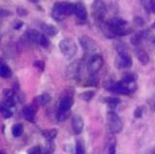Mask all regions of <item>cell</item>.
<instances>
[{
	"label": "cell",
	"instance_id": "obj_15",
	"mask_svg": "<svg viewBox=\"0 0 155 154\" xmlns=\"http://www.w3.org/2000/svg\"><path fill=\"white\" fill-rule=\"evenodd\" d=\"M75 15H76L79 19H85L87 18V12H86L85 7L83 6V4H82V3L76 4Z\"/></svg>",
	"mask_w": 155,
	"mask_h": 154
},
{
	"label": "cell",
	"instance_id": "obj_30",
	"mask_svg": "<svg viewBox=\"0 0 155 154\" xmlns=\"http://www.w3.org/2000/svg\"><path fill=\"white\" fill-rule=\"evenodd\" d=\"M109 154H116V144H112L109 145Z\"/></svg>",
	"mask_w": 155,
	"mask_h": 154
},
{
	"label": "cell",
	"instance_id": "obj_24",
	"mask_svg": "<svg viewBox=\"0 0 155 154\" xmlns=\"http://www.w3.org/2000/svg\"><path fill=\"white\" fill-rule=\"evenodd\" d=\"M85 149L82 141H78L76 144V154H85Z\"/></svg>",
	"mask_w": 155,
	"mask_h": 154
},
{
	"label": "cell",
	"instance_id": "obj_7",
	"mask_svg": "<svg viewBox=\"0 0 155 154\" xmlns=\"http://www.w3.org/2000/svg\"><path fill=\"white\" fill-rule=\"evenodd\" d=\"M107 13V7L103 0H95L92 5V15L96 21H103Z\"/></svg>",
	"mask_w": 155,
	"mask_h": 154
},
{
	"label": "cell",
	"instance_id": "obj_31",
	"mask_svg": "<svg viewBox=\"0 0 155 154\" xmlns=\"http://www.w3.org/2000/svg\"><path fill=\"white\" fill-rule=\"evenodd\" d=\"M135 22H136L137 24H139V25H142V24H144V21H142V18H139V17L135 18Z\"/></svg>",
	"mask_w": 155,
	"mask_h": 154
},
{
	"label": "cell",
	"instance_id": "obj_1",
	"mask_svg": "<svg viewBox=\"0 0 155 154\" xmlns=\"http://www.w3.org/2000/svg\"><path fill=\"white\" fill-rule=\"evenodd\" d=\"M76 10V4L69 2H58L55 3L53 7V17L55 19L61 18L62 16H69L75 14Z\"/></svg>",
	"mask_w": 155,
	"mask_h": 154
},
{
	"label": "cell",
	"instance_id": "obj_33",
	"mask_svg": "<svg viewBox=\"0 0 155 154\" xmlns=\"http://www.w3.org/2000/svg\"><path fill=\"white\" fill-rule=\"evenodd\" d=\"M23 24V23L22 21H18V22H16L15 23V25H14V28L15 29H19L22 27V25Z\"/></svg>",
	"mask_w": 155,
	"mask_h": 154
},
{
	"label": "cell",
	"instance_id": "obj_37",
	"mask_svg": "<svg viewBox=\"0 0 155 154\" xmlns=\"http://www.w3.org/2000/svg\"><path fill=\"white\" fill-rule=\"evenodd\" d=\"M152 42H153V44H155V37H154V39H153V41H152Z\"/></svg>",
	"mask_w": 155,
	"mask_h": 154
},
{
	"label": "cell",
	"instance_id": "obj_6",
	"mask_svg": "<svg viewBox=\"0 0 155 154\" xmlns=\"http://www.w3.org/2000/svg\"><path fill=\"white\" fill-rule=\"evenodd\" d=\"M103 63H104V60H103V57L102 55L100 54H92L91 57L88 59L87 61V70L90 74H95L97 73L99 70L102 68L103 66Z\"/></svg>",
	"mask_w": 155,
	"mask_h": 154
},
{
	"label": "cell",
	"instance_id": "obj_32",
	"mask_svg": "<svg viewBox=\"0 0 155 154\" xmlns=\"http://www.w3.org/2000/svg\"><path fill=\"white\" fill-rule=\"evenodd\" d=\"M18 14L19 16H26L27 15V11L25 9H18Z\"/></svg>",
	"mask_w": 155,
	"mask_h": 154
},
{
	"label": "cell",
	"instance_id": "obj_35",
	"mask_svg": "<svg viewBox=\"0 0 155 154\" xmlns=\"http://www.w3.org/2000/svg\"><path fill=\"white\" fill-rule=\"evenodd\" d=\"M150 104H151V107L153 108V110H155V96L153 97V99L151 100V102H150Z\"/></svg>",
	"mask_w": 155,
	"mask_h": 154
},
{
	"label": "cell",
	"instance_id": "obj_28",
	"mask_svg": "<svg viewBox=\"0 0 155 154\" xmlns=\"http://www.w3.org/2000/svg\"><path fill=\"white\" fill-rule=\"evenodd\" d=\"M148 9L152 13H155V0H149L148 1Z\"/></svg>",
	"mask_w": 155,
	"mask_h": 154
},
{
	"label": "cell",
	"instance_id": "obj_4",
	"mask_svg": "<svg viewBox=\"0 0 155 154\" xmlns=\"http://www.w3.org/2000/svg\"><path fill=\"white\" fill-rule=\"evenodd\" d=\"M25 37L28 39L29 41L36 43V44L42 46V47H45V48H47V47L50 45V41L46 35L40 33L39 31L35 30V29L27 30L25 32Z\"/></svg>",
	"mask_w": 155,
	"mask_h": 154
},
{
	"label": "cell",
	"instance_id": "obj_26",
	"mask_svg": "<svg viewBox=\"0 0 155 154\" xmlns=\"http://www.w3.org/2000/svg\"><path fill=\"white\" fill-rule=\"evenodd\" d=\"M41 152H42L41 147H31L30 149H28L27 154H41Z\"/></svg>",
	"mask_w": 155,
	"mask_h": 154
},
{
	"label": "cell",
	"instance_id": "obj_14",
	"mask_svg": "<svg viewBox=\"0 0 155 154\" xmlns=\"http://www.w3.org/2000/svg\"><path fill=\"white\" fill-rule=\"evenodd\" d=\"M22 114L24 118L29 122H33L34 121V117H35V110L32 106H26L23 108L22 110Z\"/></svg>",
	"mask_w": 155,
	"mask_h": 154
},
{
	"label": "cell",
	"instance_id": "obj_21",
	"mask_svg": "<svg viewBox=\"0 0 155 154\" xmlns=\"http://www.w3.org/2000/svg\"><path fill=\"white\" fill-rule=\"evenodd\" d=\"M106 103L108 104L111 108H116V107L120 103V100L118 99L116 97H109V98H106L105 99Z\"/></svg>",
	"mask_w": 155,
	"mask_h": 154
},
{
	"label": "cell",
	"instance_id": "obj_3",
	"mask_svg": "<svg viewBox=\"0 0 155 154\" xmlns=\"http://www.w3.org/2000/svg\"><path fill=\"white\" fill-rule=\"evenodd\" d=\"M107 124H108L109 130L113 134L119 133L123 127L120 117L114 112H109L107 113Z\"/></svg>",
	"mask_w": 155,
	"mask_h": 154
},
{
	"label": "cell",
	"instance_id": "obj_10",
	"mask_svg": "<svg viewBox=\"0 0 155 154\" xmlns=\"http://www.w3.org/2000/svg\"><path fill=\"white\" fill-rule=\"evenodd\" d=\"M40 27L43 30V32L47 36H55L58 33V29L54 25L49 24V23H41Z\"/></svg>",
	"mask_w": 155,
	"mask_h": 154
},
{
	"label": "cell",
	"instance_id": "obj_8",
	"mask_svg": "<svg viewBox=\"0 0 155 154\" xmlns=\"http://www.w3.org/2000/svg\"><path fill=\"white\" fill-rule=\"evenodd\" d=\"M116 65L119 68L127 69L132 66V58L125 50H118V56L116 59Z\"/></svg>",
	"mask_w": 155,
	"mask_h": 154
},
{
	"label": "cell",
	"instance_id": "obj_2",
	"mask_svg": "<svg viewBox=\"0 0 155 154\" xmlns=\"http://www.w3.org/2000/svg\"><path fill=\"white\" fill-rule=\"evenodd\" d=\"M59 49H60V51L62 53V54L67 59H71L73 58L77 53V45L73 39L70 38H65L59 42Z\"/></svg>",
	"mask_w": 155,
	"mask_h": 154
},
{
	"label": "cell",
	"instance_id": "obj_13",
	"mask_svg": "<svg viewBox=\"0 0 155 154\" xmlns=\"http://www.w3.org/2000/svg\"><path fill=\"white\" fill-rule=\"evenodd\" d=\"M148 37V31H141L137 34H135L134 36L131 38V43L133 45L137 46V45H140L141 43L145 40V38Z\"/></svg>",
	"mask_w": 155,
	"mask_h": 154
},
{
	"label": "cell",
	"instance_id": "obj_22",
	"mask_svg": "<svg viewBox=\"0 0 155 154\" xmlns=\"http://www.w3.org/2000/svg\"><path fill=\"white\" fill-rule=\"evenodd\" d=\"M93 97H94V91H91V90L82 92L81 95H79V98L82 99L83 101H90Z\"/></svg>",
	"mask_w": 155,
	"mask_h": 154
},
{
	"label": "cell",
	"instance_id": "obj_18",
	"mask_svg": "<svg viewBox=\"0 0 155 154\" xmlns=\"http://www.w3.org/2000/svg\"><path fill=\"white\" fill-rule=\"evenodd\" d=\"M23 133V126L22 124L21 123H17L13 125V127H12V134H13V136L18 138V137H21Z\"/></svg>",
	"mask_w": 155,
	"mask_h": 154
},
{
	"label": "cell",
	"instance_id": "obj_5",
	"mask_svg": "<svg viewBox=\"0 0 155 154\" xmlns=\"http://www.w3.org/2000/svg\"><path fill=\"white\" fill-rule=\"evenodd\" d=\"M79 44H81L82 48L85 53H90V54H96L99 49L97 43L88 36L79 37Z\"/></svg>",
	"mask_w": 155,
	"mask_h": 154
},
{
	"label": "cell",
	"instance_id": "obj_34",
	"mask_svg": "<svg viewBox=\"0 0 155 154\" xmlns=\"http://www.w3.org/2000/svg\"><path fill=\"white\" fill-rule=\"evenodd\" d=\"M5 15H12L10 12H5V10H1V17H4Z\"/></svg>",
	"mask_w": 155,
	"mask_h": 154
},
{
	"label": "cell",
	"instance_id": "obj_29",
	"mask_svg": "<svg viewBox=\"0 0 155 154\" xmlns=\"http://www.w3.org/2000/svg\"><path fill=\"white\" fill-rule=\"evenodd\" d=\"M142 108H137L136 110H135V113H134L135 117L140 118L142 116Z\"/></svg>",
	"mask_w": 155,
	"mask_h": 154
},
{
	"label": "cell",
	"instance_id": "obj_36",
	"mask_svg": "<svg viewBox=\"0 0 155 154\" xmlns=\"http://www.w3.org/2000/svg\"><path fill=\"white\" fill-rule=\"evenodd\" d=\"M28 1H30V2H33V3H36V2H38L39 0H28Z\"/></svg>",
	"mask_w": 155,
	"mask_h": 154
},
{
	"label": "cell",
	"instance_id": "obj_9",
	"mask_svg": "<svg viewBox=\"0 0 155 154\" xmlns=\"http://www.w3.org/2000/svg\"><path fill=\"white\" fill-rule=\"evenodd\" d=\"M83 126H85V123H83V119L81 115L75 114L72 116V128L75 133L81 134L83 129Z\"/></svg>",
	"mask_w": 155,
	"mask_h": 154
},
{
	"label": "cell",
	"instance_id": "obj_12",
	"mask_svg": "<svg viewBox=\"0 0 155 154\" xmlns=\"http://www.w3.org/2000/svg\"><path fill=\"white\" fill-rule=\"evenodd\" d=\"M135 53H136L138 60L140 61L142 64L146 65L149 62V55L145 50H142V49H137L136 51H135Z\"/></svg>",
	"mask_w": 155,
	"mask_h": 154
},
{
	"label": "cell",
	"instance_id": "obj_11",
	"mask_svg": "<svg viewBox=\"0 0 155 154\" xmlns=\"http://www.w3.org/2000/svg\"><path fill=\"white\" fill-rule=\"evenodd\" d=\"M74 104V100L72 97L66 96L60 101V104H59V110H62V112H68V110L72 108V106Z\"/></svg>",
	"mask_w": 155,
	"mask_h": 154
},
{
	"label": "cell",
	"instance_id": "obj_20",
	"mask_svg": "<svg viewBox=\"0 0 155 154\" xmlns=\"http://www.w3.org/2000/svg\"><path fill=\"white\" fill-rule=\"evenodd\" d=\"M0 76L2 78H10L12 76V71L11 69L5 64H2L0 66Z\"/></svg>",
	"mask_w": 155,
	"mask_h": 154
},
{
	"label": "cell",
	"instance_id": "obj_23",
	"mask_svg": "<svg viewBox=\"0 0 155 154\" xmlns=\"http://www.w3.org/2000/svg\"><path fill=\"white\" fill-rule=\"evenodd\" d=\"M1 114L4 118H10L12 115H13V113H12V110H10V108H8V107H5V106H2L1 105Z\"/></svg>",
	"mask_w": 155,
	"mask_h": 154
},
{
	"label": "cell",
	"instance_id": "obj_27",
	"mask_svg": "<svg viewBox=\"0 0 155 154\" xmlns=\"http://www.w3.org/2000/svg\"><path fill=\"white\" fill-rule=\"evenodd\" d=\"M3 95L5 98H11L14 97V91L11 89H4L3 90Z\"/></svg>",
	"mask_w": 155,
	"mask_h": 154
},
{
	"label": "cell",
	"instance_id": "obj_25",
	"mask_svg": "<svg viewBox=\"0 0 155 154\" xmlns=\"http://www.w3.org/2000/svg\"><path fill=\"white\" fill-rule=\"evenodd\" d=\"M67 117H68V112H62V110H59V112L57 113V119L59 121L65 120Z\"/></svg>",
	"mask_w": 155,
	"mask_h": 154
},
{
	"label": "cell",
	"instance_id": "obj_38",
	"mask_svg": "<svg viewBox=\"0 0 155 154\" xmlns=\"http://www.w3.org/2000/svg\"><path fill=\"white\" fill-rule=\"evenodd\" d=\"M152 27H154V28H155V22H154L153 24H152Z\"/></svg>",
	"mask_w": 155,
	"mask_h": 154
},
{
	"label": "cell",
	"instance_id": "obj_16",
	"mask_svg": "<svg viewBox=\"0 0 155 154\" xmlns=\"http://www.w3.org/2000/svg\"><path fill=\"white\" fill-rule=\"evenodd\" d=\"M50 99H51V97H50V94L43 93V94H41V95L35 97L34 103L38 106H44V105L47 104V103H50Z\"/></svg>",
	"mask_w": 155,
	"mask_h": 154
},
{
	"label": "cell",
	"instance_id": "obj_19",
	"mask_svg": "<svg viewBox=\"0 0 155 154\" xmlns=\"http://www.w3.org/2000/svg\"><path fill=\"white\" fill-rule=\"evenodd\" d=\"M57 135V130L56 129H50L46 130V131L43 132V136L45 137V139L51 141Z\"/></svg>",
	"mask_w": 155,
	"mask_h": 154
},
{
	"label": "cell",
	"instance_id": "obj_39",
	"mask_svg": "<svg viewBox=\"0 0 155 154\" xmlns=\"http://www.w3.org/2000/svg\"><path fill=\"white\" fill-rule=\"evenodd\" d=\"M1 154H4V152H3V151H1Z\"/></svg>",
	"mask_w": 155,
	"mask_h": 154
},
{
	"label": "cell",
	"instance_id": "obj_17",
	"mask_svg": "<svg viewBox=\"0 0 155 154\" xmlns=\"http://www.w3.org/2000/svg\"><path fill=\"white\" fill-rule=\"evenodd\" d=\"M136 78H137V76L134 73H126L123 75L121 81H123L124 84H134Z\"/></svg>",
	"mask_w": 155,
	"mask_h": 154
}]
</instances>
